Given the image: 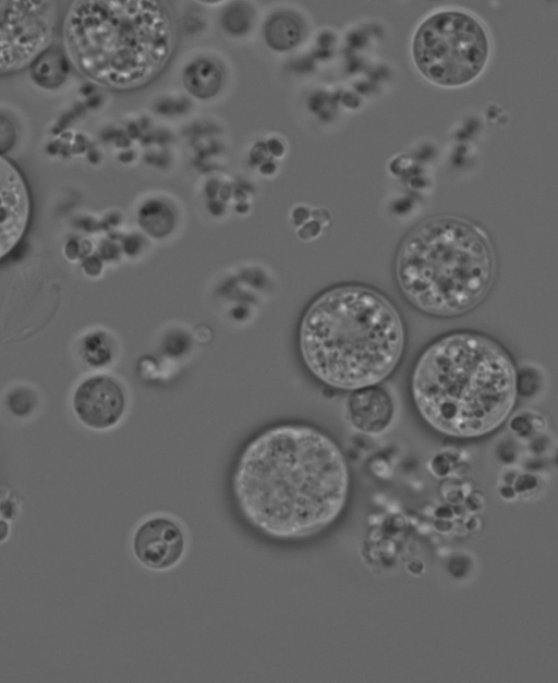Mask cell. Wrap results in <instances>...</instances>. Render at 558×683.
Here are the masks:
<instances>
[{
  "mask_svg": "<svg viewBox=\"0 0 558 683\" xmlns=\"http://www.w3.org/2000/svg\"><path fill=\"white\" fill-rule=\"evenodd\" d=\"M231 491L241 516L259 534L300 540L339 519L349 498L350 472L340 447L325 431L282 423L243 447Z\"/></svg>",
  "mask_w": 558,
  "mask_h": 683,
  "instance_id": "obj_1",
  "label": "cell"
},
{
  "mask_svg": "<svg viewBox=\"0 0 558 683\" xmlns=\"http://www.w3.org/2000/svg\"><path fill=\"white\" fill-rule=\"evenodd\" d=\"M518 379L514 362L499 342L475 331H453L420 354L410 391L430 428L470 439L506 422L517 402Z\"/></svg>",
  "mask_w": 558,
  "mask_h": 683,
  "instance_id": "obj_2",
  "label": "cell"
},
{
  "mask_svg": "<svg viewBox=\"0 0 558 683\" xmlns=\"http://www.w3.org/2000/svg\"><path fill=\"white\" fill-rule=\"evenodd\" d=\"M300 352L320 382L354 391L377 386L397 368L405 329L395 304L362 284H342L322 293L300 325Z\"/></svg>",
  "mask_w": 558,
  "mask_h": 683,
  "instance_id": "obj_3",
  "label": "cell"
},
{
  "mask_svg": "<svg viewBox=\"0 0 558 683\" xmlns=\"http://www.w3.org/2000/svg\"><path fill=\"white\" fill-rule=\"evenodd\" d=\"M497 260L486 233L469 220L437 216L414 227L395 259V278L418 312L451 318L476 308L489 293Z\"/></svg>",
  "mask_w": 558,
  "mask_h": 683,
  "instance_id": "obj_4",
  "label": "cell"
},
{
  "mask_svg": "<svg viewBox=\"0 0 558 683\" xmlns=\"http://www.w3.org/2000/svg\"><path fill=\"white\" fill-rule=\"evenodd\" d=\"M134 3L73 1L62 26L64 53L86 78L124 87L140 76Z\"/></svg>",
  "mask_w": 558,
  "mask_h": 683,
  "instance_id": "obj_5",
  "label": "cell"
},
{
  "mask_svg": "<svg viewBox=\"0 0 558 683\" xmlns=\"http://www.w3.org/2000/svg\"><path fill=\"white\" fill-rule=\"evenodd\" d=\"M489 50L484 26L459 11L428 16L417 27L412 41L416 69L426 80L446 87L474 81L485 69Z\"/></svg>",
  "mask_w": 558,
  "mask_h": 683,
  "instance_id": "obj_6",
  "label": "cell"
},
{
  "mask_svg": "<svg viewBox=\"0 0 558 683\" xmlns=\"http://www.w3.org/2000/svg\"><path fill=\"white\" fill-rule=\"evenodd\" d=\"M58 1H0V75L29 68L50 47Z\"/></svg>",
  "mask_w": 558,
  "mask_h": 683,
  "instance_id": "obj_7",
  "label": "cell"
},
{
  "mask_svg": "<svg viewBox=\"0 0 558 683\" xmlns=\"http://www.w3.org/2000/svg\"><path fill=\"white\" fill-rule=\"evenodd\" d=\"M131 547L134 558L142 566L155 572H166L182 561L187 539L177 520L169 515L155 514L137 525Z\"/></svg>",
  "mask_w": 558,
  "mask_h": 683,
  "instance_id": "obj_8",
  "label": "cell"
},
{
  "mask_svg": "<svg viewBox=\"0 0 558 683\" xmlns=\"http://www.w3.org/2000/svg\"><path fill=\"white\" fill-rule=\"evenodd\" d=\"M73 410L77 419L94 430L117 426L125 415L128 397L112 376L98 374L83 380L74 391Z\"/></svg>",
  "mask_w": 558,
  "mask_h": 683,
  "instance_id": "obj_9",
  "label": "cell"
},
{
  "mask_svg": "<svg viewBox=\"0 0 558 683\" xmlns=\"http://www.w3.org/2000/svg\"><path fill=\"white\" fill-rule=\"evenodd\" d=\"M31 211V196L22 172L0 155V259L24 236Z\"/></svg>",
  "mask_w": 558,
  "mask_h": 683,
  "instance_id": "obj_10",
  "label": "cell"
},
{
  "mask_svg": "<svg viewBox=\"0 0 558 683\" xmlns=\"http://www.w3.org/2000/svg\"><path fill=\"white\" fill-rule=\"evenodd\" d=\"M351 425L365 434H379L391 423L393 402L384 389L372 386L354 390L348 400Z\"/></svg>",
  "mask_w": 558,
  "mask_h": 683,
  "instance_id": "obj_11",
  "label": "cell"
},
{
  "mask_svg": "<svg viewBox=\"0 0 558 683\" xmlns=\"http://www.w3.org/2000/svg\"><path fill=\"white\" fill-rule=\"evenodd\" d=\"M70 72V62L60 49L49 47L29 66L32 80L40 87H59Z\"/></svg>",
  "mask_w": 558,
  "mask_h": 683,
  "instance_id": "obj_12",
  "label": "cell"
},
{
  "mask_svg": "<svg viewBox=\"0 0 558 683\" xmlns=\"http://www.w3.org/2000/svg\"><path fill=\"white\" fill-rule=\"evenodd\" d=\"M220 72L211 62L201 60L186 68L184 82L189 90L198 97H210L220 85Z\"/></svg>",
  "mask_w": 558,
  "mask_h": 683,
  "instance_id": "obj_13",
  "label": "cell"
},
{
  "mask_svg": "<svg viewBox=\"0 0 558 683\" xmlns=\"http://www.w3.org/2000/svg\"><path fill=\"white\" fill-rule=\"evenodd\" d=\"M301 35V24L291 15H274L265 26V39L277 50L294 47L300 41Z\"/></svg>",
  "mask_w": 558,
  "mask_h": 683,
  "instance_id": "obj_14",
  "label": "cell"
},
{
  "mask_svg": "<svg viewBox=\"0 0 558 683\" xmlns=\"http://www.w3.org/2000/svg\"><path fill=\"white\" fill-rule=\"evenodd\" d=\"M247 10L235 4L225 13L222 23L225 28L232 34H242L250 27L251 19Z\"/></svg>",
  "mask_w": 558,
  "mask_h": 683,
  "instance_id": "obj_15",
  "label": "cell"
},
{
  "mask_svg": "<svg viewBox=\"0 0 558 683\" xmlns=\"http://www.w3.org/2000/svg\"><path fill=\"white\" fill-rule=\"evenodd\" d=\"M16 141L14 123L5 115L0 114V155L9 151Z\"/></svg>",
  "mask_w": 558,
  "mask_h": 683,
  "instance_id": "obj_16",
  "label": "cell"
},
{
  "mask_svg": "<svg viewBox=\"0 0 558 683\" xmlns=\"http://www.w3.org/2000/svg\"><path fill=\"white\" fill-rule=\"evenodd\" d=\"M84 271L89 276H96L100 270V264L95 258L86 259L83 264Z\"/></svg>",
  "mask_w": 558,
  "mask_h": 683,
  "instance_id": "obj_17",
  "label": "cell"
},
{
  "mask_svg": "<svg viewBox=\"0 0 558 683\" xmlns=\"http://www.w3.org/2000/svg\"><path fill=\"white\" fill-rule=\"evenodd\" d=\"M267 147L269 149V151L275 155V156H280L283 154L284 151V147L281 144L280 141H278L277 138H271L267 142Z\"/></svg>",
  "mask_w": 558,
  "mask_h": 683,
  "instance_id": "obj_18",
  "label": "cell"
},
{
  "mask_svg": "<svg viewBox=\"0 0 558 683\" xmlns=\"http://www.w3.org/2000/svg\"><path fill=\"white\" fill-rule=\"evenodd\" d=\"M70 249H71V252L65 253V255H66V257H68L69 259H72V260H73V259H75V258L77 257V255H78V245H77L76 243H74V242H69V243L66 244V246H65V249H64V251H70Z\"/></svg>",
  "mask_w": 558,
  "mask_h": 683,
  "instance_id": "obj_19",
  "label": "cell"
}]
</instances>
